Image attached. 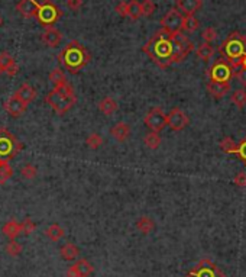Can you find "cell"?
Instances as JSON below:
<instances>
[{
	"instance_id": "obj_38",
	"label": "cell",
	"mask_w": 246,
	"mask_h": 277,
	"mask_svg": "<svg viewBox=\"0 0 246 277\" xmlns=\"http://www.w3.org/2000/svg\"><path fill=\"white\" fill-rule=\"evenodd\" d=\"M21 226H22V234H25V235H31L32 232L36 229V224H35L32 219H29V218H26L25 221H22Z\"/></svg>"
},
{
	"instance_id": "obj_48",
	"label": "cell",
	"mask_w": 246,
	"mask_h": 277,
	"mask_svg": "<svg viewBox=\"0 0 246 277\" xmlns=\"http://www.w3.org/2000/svg\"><path fill=\"white\" fill-rule=\"evenodd\" d=\"M2 25H3V16L0 15V26H2Z\"/></svg>"
},
{
	"instance_id": "obj_1",
	"label": "cell",
	"mask_w": 246,
	"mask_h": 277,
	"mask_svg": "<svg viewBox=\"0 0 246 277\" xmlns=\"http://www.w3.org/2000/svg\"><path fill=\"white\" fill-rule=\"evenodd\" d=\"M142 52H145L159 68H168L171 64H174L173 62L174 45L171 33L161 28L142 47Z\"/></svg>"
},
{
	"instance_id": "obj_29",
	"label": "cell",
	"mask_w": 246,
	"mask_h": 277,
	"mask_svg": "<svg viewBox=\"0 0 246 277\" xmlns=\"http://www.w3.org/2000/svg\"><path fill=\"white\" fill-rule=\"evenodd\" d=\"M13 176V168L8 161H0V185H5Z\"/></svg>"
},
{
	"instance_id": "obj_34",
	"label": "cell",
	"mask_w": 246,
	"mask_h": 277,
	"mask_svg": "<svg viewBox=\"0 0 246 277\" xmlns=\"http://www.w3.org/2000/svg\"><path fill=\"white\" fill-rule=\"evenodd\" d=\"M86 144H87V147H89L90 150H99L103 145L102 135H99V133L96 132L90 133V135L87 136V140H86Z\"/></svg>"
},
{
	"instance_id": "obj_23",
	"label": "cell",
	"mask_w": 246,
	"mask_h": 277,
	"mask_svg": "<svg viewBox=\"0 0 246 277\" xmlns=\"http://www.w3.org/2000/svg\"><path fill=\"white\" fill-rule=\"evenodd\" d=\"M215 47H212V44H207V42H203L200 44L197 48H195V55L197 58L203 60V61H209L210 58H213L215 55Z\"/></svg>"
},
{
	"instance_id": "obj_37",
	"label": "cell",
	"mask_w": 246,
	"mask_h": 277,
	"mask_svg": "<svg viewBox=\"0 0 246 277\" xmlns=\"http://www.w3.org/2000/svg\"><path fill=\"white\" fill-rule=\"evenodd\" d=\"M201 38L204 40V42L207 44H212L213 41H216V38H217V31H216L213 26H207L203 29L201 32Z\"/></svg>"
},
{
	"instance_id": "obj_33",
	"label": "cell",
	"mask_w": 246,
	"mask_h": 277,
	"mask_svg": "<svg viewBox=\"0 0 246 277\" xmlns=\"http://www.w3.org/2000/svg\"><path fill=\"white\" fill-rule=\"evenodd\" d=\"M232 102L235 103L239 109L246 106V90L245 89H237L232 93Z\"/></svg>"
},
{
	"instance_id": "obj_12",
	"label": "cell",
	"mask_w": 246,
	"mask_h": 277,
	"mask_svg": "<svg viewBox=\"0 0 246 277\" xmlns=\"http://www.w3.org/2000/svg\"><path fill=\"white\" fill-rule=\"evenodd\" d=\"M188 123H190V118L180 108H173L170 112L167 113V125L175 132H180V131L185 129L188 126Z\"/></svg>"
},
{
	"instance_id": "obj_31",
	"label": "cell",
	"mask_w": 246,
	"mask_h": 277,
	"mask_svg": "<svg viewBox=\"0 0 246 277\" xmlns=\"http://www.w3.org/2000/svg\"><path fill=\"white\" fill-rule=\"evenodd\" d=\"M50 82L54 84V87H58V86H62L67 83V79H65V74L62 72L61 68H54L51 73H50Z\"/></svg>"
},
{
	"instance_id": "obj_41",
	"label": "cell",
	"mask_w": 246,
	"mask_h": 277,
	"mask_svg": "<svg viewBox=\"0 0 246 277\" xmlns=\"http://www.w3.org/2000/svg\"><path fill=\"white\" fill-rule=\"evenodd\" d=\"M236 155L240 158V161H243V164L246 165V136L237 144V153Z\"/></svg>"
},
{
	"instance_id": "obj_15",
	"label": "cell",
	"mask_w": 246,
	"mask_h": 277,
	"mask_svg": "<svg viewBox=\"0 0 246 277\" xmlns=\"http://www.w3.org/2000/svg\"><path fill=\"white\" fill-rule=\"evenodd\" d=\"M203 8V0H177V9L184 16H194Z\"/></svg>"
},
{
	"instance_id": "obj_5",
	"label": "cell",
	"mask_w": 246,
	"mask_h": 277,
	"mask_svg": "<svg viewBox=\"0 0 246 277\" xmlns=\"http://www.w3.org/2000/svg\"><path fill=\"white\" fill-rule=\"evenodd\" d=\"M22 144L19 140L6 129H0V161H11L18 153H21Z\"/></svg>"
},
{
	"instance_id": "obj_22",
	"label": "cell",
	"mask_w": 246,
	"mask_h": 277,
	"mask_svg": "<svg viewBox=\"0 0 246 277\" xmlns=\"http://www.w3.org/2000/svg\"><path fill=\"white\" fill-rule=\"evenodd\" d=\"M3 235L8 236L9 239H15L16 236H19V234H22V226L19 222L16 221H9L3 225V229H2Z\"/></svg>"
},
{
	"instance_id": "obj_17",
	"label": "cell",
	"mask_w": 246,
	"mask_h": 277,
	"mask_svg": "<svg viewBox=\"0 0 246 277\" xmlns=\"http://www.w3.org/2000/svg\"><path fill=\"white\" fill-rule=\"evenodd\" d=\"M41 38L42 42H44L45 45H48V47H51V48H55V47H58L60 42L62 41V33L58 31L57 28L48 26V28L44 29Z\"/></svg>"
},
{
	"instance_id": "obj_43",
	"label": "cell",
	"mask_w": 246,
	"mask_h": 277,
	"mask_svg": "<svg viewBox=\"0 0 246 277\" xmlns=\"http://www.w3.org/2000/svg\"><path fill=\"white\" fill-rule=\"evenodd\" d=\"M114 11L117 12V15H120L122 18H128V2H120Z\"/></svg>"
},
{
	"instance_id": "obj_3",
	"label": "cell",
	"mask_w": 246,
	"mask_h": 277,
	"mask_svg": "<svg viewBox=\"0 0 246 277\" xmlns=\"http://www.w3.org/2000/svg\"><path fill=\"white\" fill-rule=\"evenodd\" d=\"M45 102L51 106V109L58 115H65L77 103V96L70 83L67 82L62 86L54 87L51 92L47 94Z\"/></svg>"
},
{
	"instance_id": "obj_4",
	"label": "cell",
	"mask_w": 246,
	"mask_h": 277,
	"mask_svg": "<svg viewBox=\"0 0 246 277\" xmlns=\"http://www.w3.org/2000/svg\"><path fill=\"white\" fill-rule=\"evenodd\" d=\"M219 52L226 61L230 62V65L235 70L237 67H240V61L246 54V44L243 35H240L237 31L232 32L223 41V44L219 47Z\"/></svg>"
},
{
	"instance_id": "obj_8",
	"label": "cell",
	"mask_w": 246,
	"mask_h": 277,
	"mask_svg": "<svg viewBox=\"0 0 246 277\" xmlns=\"http://www.w3.org/2000/svg\"><path fill=\"white\" fill-rule=\"evenodd\" d=\"M61 16V9L55 3H52L51 0H45L44 3L39 5V12H38V18L36 19L45 28H48V26H54V23H57V21Z\"/></svg>"
},
{
	"instance_id": "obj_16",
	"label": "cell",
	"mask_w": 246,
	"mask_h": 277,
	"mask_svg": "<svg viewBox=\"0 0 246 277\" xmlns=\"http://www.w3.org/2000/svg\"><path fill=\"white\" fill-rule=\"evenodd\" d=\"M16 11L25 18H38L39 3H36L35 0H21L16 5Z\"/></svg>"
},
{
	"instance_id": "obj_47",
	"label": "cell",
	"mask_w": 246,
	"mask_h": 277,
	"mask_svg": "<svg viewBox=\"0 0 246 277\" xmlns=\"http://www.w3.org/2000/svg\"><path fill=\"white\" fill-rule=\"evenodd\" d=\"M240 67H242L243 70H246V54H245V55H243L242 61H240Z\"/></svg>"
},
{
	"instance_id": "obj_46",
	"label": "cell",
	"mask_w": 246,
	"mask_h": 277,
	"mask_svg": "<svg viewBox=\"0 0 246 277\" xmlns=\"http://www.w3.org/2000/svg\"><path fill=\"white\" fill-rule=\"evenodd\" d=\"M18 73H19V65H18L16 62H15L13 65H11V67H9L8 70H6V74H8V76H11V77L16 76Z\"/></svg>"
},
{
	"instance_id": "obj_7",
	"label": "cell",
	"mask_w": 246,
	"mask_h": 277,
	"mask_svg": "<svg viewBox=\"0 0 246 277\" xmlns=\"http://www.w3.org/2000/svg\"><path fill=\"white\" fill-rule=\"evenodd\" d=\"M235 68L230 65V62L226 61L223 57L213 62V65L209 70V77L212 82L219 83H230V80L235 77Z\"/></svg>"
},
{
	"instance_id": "obj_14",
	"label": "cell",
	"mask_w": 246,
	"mask_h": 277,
	"mask_svg": "<svg viewBox=\"0 0 246 277\" xmlns=\"http://www.w3.org/2000/svg\"><path fill=\"white\" fill-rule=\"evenodd\" d=\"M28 105L21 100L16 94H13L8 102L5 103V111L9 113L13 118H19L21 115L26 112Z\"/></svg>"
},
{
	"instance_id": "obj_44",
	"label": "cell",
	"mask_w": 246,
	"mask_h": 277,
	"mask_svg": "<svg viewBox=\"0 0 246 277\" xmlns=\"http://www.w3.org/2000/svg\"><path fill=\"white\" fill-rule=\"evenodd\" d=\"M235 77L237 82L240 83V86L243 87V89H246V70H239V72L235 73Z\"/></svg>"
},
{
	"instance_id": "obj_32",
	"label": "cell",
	"mask_w": 246,
	"mask_h": 277,
	"mask_svg": "<svg viewBox=\"0 0 246 277\" xmlns=\"http://www.w3.org/2000/svg\"><path fill=\"white\" fill-rule=\"evenodd\" d=\"M200 26V22L195 16H184V22H183V32L191 33L195 32Z\"/></svg>"
},
{
	"instance_id": "obj_24",
	"label": "cell",
	"mask_w": 246,
	"mask_h": 277,
	"mask_svg": "<svg viewBox=\"0 0 246 277\" xmlns=\"http://www.w3.org/2000/svg\"><path fill=\"white\" fill-rule=\"evenodd\" d=\"M155 228V222L152 218L149 216H141L138 221H136V229L141 231L144 235H148L149 232H152Z\"/></svg>"
},
{
	"instance_id": "obj_19",
	"label": "cell",
	"mask_w": 246,
	"mask_h": 277,
	"mask_svg": "<svg viewBox=\"0 0 246 277\" xmlns=\"http://www.w3.org/2000/svg\"><path fill=\"white\" fill-rule=\"evenodd\" d=\"M110 135H112L116 141L125 143L129 138V135H131V126L126 122L114 123L112 128H110Z\"/></svg>"
},
{
	"instance_id": "obj_49",
	"label": "cell",
	"mask_w": 246,
	"mask_h": 277,
	"mask_svg": "<svg viewBox=\"0 0 246 277\" xmlns=\"http://www.w3.org/2000/svg\"><path fill=\"white\" fill-rule=\"evenodd\" d=\"M3 73H5V70H3V67H2V65H0V76H2V74H3Z\"/></svg>"
},
{
	"instance_id": "obj_45",
	"label": "cell",
	"mask_w": 246,
	"mask_h": 277,
	"mask_svg": "<svg viewBox=\"0 0 246 277\" xmlns=\"http://www.w3.org/2000/svg\"><path fill=\"white\" fill-rule=\"evenodd\" d=\"M67 5L72 11H80V8L83 6V0H67Z\"/></svg>"
},
{
	"instance_id": "obj_2",
	"label": "cell",
	"mask_w": 246,
	"mask_h": 277,
	"mask_svg": "<svg viewBox=\"0 0 246 277\" xmlns=\"http://www.w3.org/2000/svg\"><path fill=\"white\" fill-rule=\"evenodd\" d=\"M90 60H92L90 52L78 41L68 42L58 55V61L71 74H77L80 70H83L90 62Z\"/></svg>"
},
{
	"instance_id": "obj_13",
	"label": "cell",
	"mask_w": 246,
	"mask_h": 277,
	"mask_svg": "<svg viewBox=\"0 0 246 277\" xmlns=\"http://www.w3.org/2000/svg\"><path fill=\"white\" fill-rule=\"evenodd\" d=\"M93 270L94 267L93 264L86 260V258H81L78 260L77 263H74L71 267H68L65 276L67 277H90L93 274Z\"/></svg>"
},
{
	"instance_id": "obj_50",
	"label": "cell",
	"mask_w": 246,
	"mask_h": 277,
	"mask_svg": "<svg viewBox=\"0 0 246 277\" xmlns=\"http://www.w3.org/2000/svg\"><path fill=\"white\" fill-rule=\"evenodd\" d=\"M243 40H245V44H246V33H245V35H243Z\"/></svg>"
},
{
	"instance_id": "obj_11",
	"label": "cell",
	"mask_w": 246,
	"mask_h": 277,
	"mask_svg": "<svg viewBox=\"0 0 246 277\" xmlns=\"http://www.w3.org/2000/svg\"><path fill=\"white\" fill-rule=\"evenodd\" d=\"M183 22H184V15L178 9H171L161 18V26L170 33H177L183 32Z\"/></svg>"
},
{
	"instance_id": "obj_9",
	"label": "cell",
	"mask_w": 246,
	"mask_h": 277,
	"mask_svg": "<svg viewBox=\"0 0 246 277\" xmlns=\"http://www.w3.org/2000/svg\"><path fill=\"white\" fill-rule=\"evenodd\" d=\"M185 277H226L225 273L216 266L213 261L210 260H201L198 261V264L195 267H193Z\"/></svg>"
},
{
	"instance_id": "obj_42",
	"label": "cell",
	"mask_w": 246,
	"mask_h": 277,
	"mask_svg": "<svg viewBox=\"0 0 246 277\" xmlns=\"http://www.w3.org/2000/svg\"><path fill=\"white\" fill-rule=\"evenodd\" d=\"M233 183H235L237 187H246V173L245 171H240L235 176L233 179Z\"/></svg>"
},
{
	"instance_id": "obj_26",
	"label": "cell",
	"mask_w": 246,
	"mask_h": 277,
	"mask_svg": "<svg viewBox=\"0 0 246 277\" xmlns=\"http://www.w3.org/2000/svg\"><path fill=\"white\" fill-rule=\"evenodd\" d=\"M99 111L103 115H113V113L117 111V102L113 99V97H104L99 102Z\"/></svg>"
},
{
	"instance_id": "obj_18",
	"label": "cell",
	"mask_w": 246,
	"mask_h": 277,
	"mask_svg": "<svg viewBox=\"0 0 246 277\" xmlns=\"http://www.w3.org/2000/svg\"><path fill=\"white\" fill-rule=\"evenodd\" d=\"M207 92L215 99H222L230 92V83H219L210 80L207 83Z\"/></svg>"
},
{
	"instance_id": "obj_36",
	"label": "cell",
	"mask_w": 246,
	"mask_h": 277,
	"mask_svg": "<svg viewBox=\"0 0 246 277\" xmlns=\"http://www.w3.org/2000/svg\"><path fill=\"white\" fill-rule=\"evenodd\" d=\"M21 175L22 177H25V179H28V180H32V179H35L36 175H38V170H36V167L33 164H25L22 167L21 170Z\"/></svg>"
},
{
	"instance_id": "obj_6",
	"label": "cell",
	"mask_w": 246,
	"mask_h": 277,
	"mask_svg": "<svg viewBox=\"0 0 246 277\" xmlns=\"http://www.w3.org/2000/svg\"><path fill=\"white\" fill-rule=\"evenodd\" d=\"M173 38V45H174V55H173V62L178 64L183 62L187 58V55H190L194 51V44L191 40L185 35L184 32H177V33H171Z\"/></svg>"
},
{
	"instance_id": "obj_30",
	"label": "cell",
	"mask_w": 246,
	"mask_h": 277,
	"mask_svg": "<svg viewBox=\"0 0 246 277\" xmlns=\"http://www.w3.org/2000/svg\"><path fill=\"white\" fill-rule=\"evenodd\" d=\"M219 147L222 148V151L226 153V154H236V153H237V144H236L230 136H225V138L220 141Z\"/></svg>"
},
{
	"instance_id": "obj_40",
	"label": "cell",
	"mask_w": 246,
	"mask_h": 277,
	"mask_svg": "<svg viewBox=\"0 0 246 277\" xmlns=\"http://www.w3.org/2000/svg\"><path fill=\"white\" fill-rule=\"evenodd\" d=\"M155 9H156V6H155V3L152 0H144V2H142V12H144V16H152Z\"/></svg>"
},
{
	"instance_id": "obj_28",
	"label": "cell",
	"mask_w": 246,
	"mask_h": 277,
	"mask_svg": "<svg viewBox=\"0 0 246 277\" xmlns=\"http://www.w3.org/2000/svg\"><path fill=\"white\" fill-rule=\"evenodd\" d=\"M144 144L149 148V150H156L159 145H161V136L159 132H154V131H149L144 136Z\"/></svg>"
},
{
	"instance_id": "obj_39",
	"label": "cell",
	"mask_w": 246,
	"mask_h": 277,
	"mask_svg": "<svg viewBox=\"0 0 246 277\" xmlns=\"http://www.w3.org/2000/svg\"><path fill=\"white\" fill-rule=\"evenodd\" d=\"M15 60L12 58L11 54H8V52H2L0 54V65L3 67V70H5V73H6V70L11 67V65H13L15 64Z\"/></svg>"
},
{
	"instance_id": "obj_20",
	"label": "cell",
	"mask_w": 246,
	"mask_h": 277,
	"mask_svg": "<svg viewBox=\"0 0 246 277\" xmlns=\"http://www.w3.org/2000/svg\"><path fill=\"white\" fill-rule=\"evenodd\" d=\"M21 100L26 103V105H29L31 102H33L35 99H36V90H35V87L31 86V84H28V83H25V84H22L21 87H19V90L15 93Z\"/></svg>"
},
{
	"instance_id": "obj_21",
	"label": "cell",
	"mask_w": 246,
	"mask_h": 277,
	"mask_svg": "<svg viewBox=\"0 0 246 277\" xmlns=\"http://www.w3.org/2000/svg\"><path fill=\"white\" fill-rule=\"evenodd\" d=\"M60 254H61L62 260H65V261H72V260H75L77 257L80 256V250H78V247L75 246V244L67 243V244H64V246L61 247Z\"/></svg>"
},
{
	"instance_id": "obj_27",
	"label": "cell",
	"mask_w": 246,
	"mask_h": 277,
	"mask_svg": "<svg viewBox=\"0 0 246 277\" xmlns=\"http://www.w3.org/2000/svg\"><path fill=\"white\" fill-rule=\"evenodd\" d=\"M45 234L47 236L54 241V243H57V241H60L61 238H64L65 235V231H64V228L61 225H58V224H52L47 228V231H45Z\"/></svg>"
},
{
	"instance_id": "obj_25",
	"label": "cell",
	"mask_w": 246,
	"mask_h": 277,
	"mask_svg": "<svg viewBox=\"0 0 246 277\" xmlns=\"http://www.w3.org/2000/svg\"><path fill=\"white\" fill-rule=\"evenodd\" d=\"M141 16H144L142 3L138 2V0H131V2H128V18H131L132 21H138Z\"/></svg>"
},
{
	"instance_id": "obj_10",
	"label": "cell",
	"mask_w": 246,
	"mask_h": 277,
	"mask_svg": "<svg viewBox=\"0 0 246 277\" xmlns=\"http://www.w3.org/2000/svg\"><path fill=\"white\" fill-rule=\"evenodd\" d=\"M144 122L146 128H149V131L161 132L167 126V113L161 108L155 106L152 109H149L148 113L145 115Z\"/></svg>"
},
{
	"instance_id": "obj_35",
	"label": "cell",
	"mask_w": 246,
	"mask_h": 277,
	"mask_svg": "<svg viewBox=\"0 0 246 277\" xmlns=\"http://www.w3.org/2000/svg\"><path fill=\"white\" fill-rule=\"evenodd\" d=\"M5 250H6V253L11 257H18L21 256L22 246L19 243H16L15 239H11V241L6 244V248H5Z\"/></svg>"
}]
</instances>
